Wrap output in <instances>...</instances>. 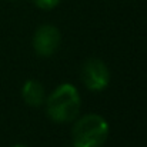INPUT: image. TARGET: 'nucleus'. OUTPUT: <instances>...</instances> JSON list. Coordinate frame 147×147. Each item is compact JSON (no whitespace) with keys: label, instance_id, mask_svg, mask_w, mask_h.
<instances>
[{"label":"nucleus","instance_id":"obj_6","mask_svg":"<svg viewBox=\"0 0 147 147\" xmlns=\"http://www.w3.org/2000/svg\"><path fill=\"white\" fill-rule=\"evenodd\" d=\"M37 7H40V9H45V10H50V9H53V7H56L59 3H60V0H32Z\"/></svg>","mask_w":147,"mask_h":147},{"label":"nucleus","instance_id":"obj_2","mask_svg":"<svg viewBox=\"0 0 147 147\" xmlns=\"http://www.w3.org/2000/svg\"><path fill=\"white\" fill-rule=\"evenodd\" d=\"M109 136V124L98 114H86L80 117L71 130L74 147H101Z\"/></svg>","mask_w":147,"mask_h":147},{"label":"nucleus","instance_id":"obj_5","mask_svg":"<svg viewBox=\"0 0 147 147\" xmlns=\"http://www.w3.org/2000/svg\"><path fill=\"white\" fill-rule=\"evenodd\" d=\"M22 96H23V100L26 101V104L32 107H37L45 101V89L42 83L36 80H27L23 86Z\"/></svg>","mask_w":147,"mask_h":147},{"label":"nucleus","instance_id":"obj_3","mask_svg":"<svg viewBox=\"0 0 147 147\" xmlns=\"http://www.w3.org/2000/svg\"><path fill=\"white\" fill-rule=\"evenodd\" d=\"M82 80L84 86L93 92H101L110 82V70L100 59H89L82 67Z\"/></svg>","mask_w":147,"mask_h":147},{"label":"nucleus","instance_id":"obj_1","mask_svg":"<svg viewBox=\"0 0 147 147\" xmlns=\"http://www.w3.org/2000/svg\"><path fill=\"white\" fill-rule=\"evenodd\" d=\"M80 106L82 100L79 90L70 83L60 84L46 101L47 114L56 123H66L74 120L80 111Z\"/></svg>","mask_w":147,"mask_h":147},{"label":"nucleus","instance_id":"obj_4","mask_svg":"<svg viewBox=\"0 0 147 147\" xmlns=\"http://www.w3.org/2000/svg\"><path fill=\"white\" fill-rule=\"evenodd\" d=\"M60 32L53 24H43L40 26L33 37V47L39 56L49 57L60 46Z\"/></svg>","mask_w":147,"mask_h":147},{"label":"nucleus","instance_id":"obj_7","mask_svg":"<svg viewBox=\"0 0 147 147\" xmlns=\"http://www.w3.org/2000/svg\"><path fill=\"white\" fill-rule=\"evenodd\" d=\"M14 147H24V146H14Z\"/></svg>","mask_w":147,"mask_h":147}]
</instances>
